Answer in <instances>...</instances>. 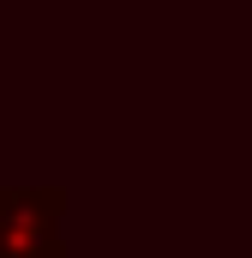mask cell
I'll return each instance as SVG.
<instances>
[{
  "mask_svg": "<svg viewBox=\"0 0 252 258\" xmlns=\"http://www.w3.org/2000/svg\"><path fill=\"white\" fill-rule=\"evenodd\" d=\"M60 216L66 192L54 186H0V258H66Z\"/></svg>",
  "mask_w": 252,
  "mask_h": 258,
  "instance_id": "1",
  "label": "cell"
}]
</instances>
